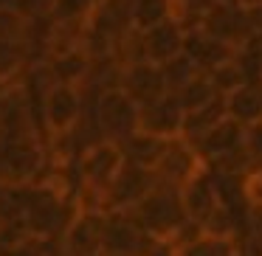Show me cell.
<instances>
[{"mask_svg":"<svg viewBox=\"0 0 262 256\" xmlns=\"http://www.w3.org/2000/svg\"><path fill=\"white\" fill-rule=\"evenodd\" d=\"M130 214L136 217V222L144 228V234L152 237L164 250L169 248L178 234L192 222L186 217L183 203H181V192H178V189H169V186H155Z\"/></svg>","mask_w":262,"mask_h":256,"instance_id":"6da1fadb","label":"cell"},{"mask_svg":"<svg viewBox=\"0 0 262 256\" xmlns=\"http://www.w3.org/2000/svg\"><path fill=\"white\" fill-rule=\"evenodd\" d=\"M51 166L48 144L42 135L17 141H0V183L6 186H34Z\"/></svg>","mask_w":262,"mask_h":256,"instance_id":"7a4b0ae2","label":"cell"},{"mask_svg":"<svg viewBox=\"0 0 262 256\" xmlns=\"http://www.w3.org/2000/svg\"><path fill=\"white\" fill-rule=\"evenodd\" d=\"M93 119H96L102 138L113 144H124L130 135L141 130V107L121 87L104 90L93 102Z\"/></svg>","mask_w":262,"mask_h":256,"instance_id":"3957f363","label":"cell"},{"mask_svg":"<svg viewBox=\"0 0 262 256\" xmlns=\"http://www.w3.org/2000/svg\"><path fill=\"white\" fill-rule=\"evenodd\" d=\"M40 130L46 138L68 135L85 119V93L76 85H54L40 104Z\"/></svg>","mask_w":262,"mask_h":256,"instance_id":"277c9868","label":"cell"},{"mask_svg":"<svg viewBox=\"0 0 262 256\" xmlns=\"http://www.w3.org/2000/svg\"><path fill=\"white\" fill-rule=\"evenodd\" d=\"M155 186H158L155 172L141 169V166L127 164V160H124L121 172L116 175V180L110 183V189H107V194H104V203L102 205H104L107 214H116V211H133Z\"/></svg>","mask_w":262,"mask_h":256,"instance_id":"5b68a950","label":"cell"},{"mask_svg":"<svg viewBox=\"0 0 262 256\" xmlns=\"http://www.w3.org/2000/svg\"><path fill=\"white\" fill-rule=\"evenodd\" d=\"M206 169V164L200 160L198 149L186 141V138H175L166 147V155L161 158L158 169H155V177H158V186H169L181 192L194 175Z\"/></svg>","mask_w":262,"mask_h":256,"instance_id":"8992f818","label":"cell"},{"mask_svg":"<svg viewBox=\"0 0 262 256\" xmlns=\"http://www.w3.org/2000/svg\"><path fill=\"white\" fill-rule=\"evenodd\" d=\"M121 90H124L138 107H149V104L161 102L164 96H169L164 71H161V65H152V62L127 65L124 76H121Z\"/></svg>","mask_w":262,"mask_h":256,"instance_id":"52a82bcc","label":"cell"},{"mask_svg":"<svg viewBox=\"0 0 262 256\" xmlns=\"http://www.w3.org/2000/svg\"><path fill=\"white\" fill-rule=\"evenodd\" d=\"M198 31L214 37L220 42H228L234 48H243L248 42V29H245V14L237 3L223 0L198 23Z\"/></svg>","mask_w":262,"mask_h":256,"instance_id":"ba28073f","label":"cell"},{"mask_svg":"<svg viewBox=\"0 0 262 256\" xmlns=\"http://www.w3.org/2000/svg\"><path fill=\"white\" fill-rule=\"evenodd\" d=\"M181 203L186 208V217L194 225L203 228L206 220L220 208V192H217V180L209 169L194 175L186 186L181 189Z\"/></svg>","mask_w":262,"mask_h":256,"instance_id":"9c48e42d","label":"cell"},{"mask_svg":"<svg viewBox=\"0 0 262 256\" xmlns=\"http://www.w3.org/2000/svg\"><path fill=\"white\" fill-rule=\"evenodd\" d=\"M144 34V51H147V62L152 65H166L169 59H175L178 54H183L186 48V26L181 20L169 17L164 23H158L155 29L141 31Z\"/></svg>","mask_w":262,"mask_h":256,"instance_id":"30bf717a","label":"cell"},{"mask_svg":"<svg viewBox=\"0 0 262 256\" xmlns=\"http://www.w3.org/2000/svg\"><path fill=\"white\" fill-rule=\"evenodd\" d=\"M183 119H186V113L172 93L149 107H141V130L155 138H164V141H175L183 135Z\"/></svg>","mask_w":262,"mask_h":256,"instance_id":"8fae6325","label":"cell"},{"mask_svg":"<svg viewBox=\"0 0 262 256\" xmlns=\"http://www.w3.org/2000/svg\"><path fill=\"white\" fill-rule=\"evenodd\" d=\"M192 147L198 149L200 160H203L206 166H211L220 158H226V155H231V152H239V149L245 147V127L237 124L234 119H226V121H220L214 130L206 132L200 141H194Z\"/></svg>","mask_w":262,"mask_h":256,"instance_id":"7c38bea8","label":"cell"},{"mask_svg":"<svg viewBox=\"0 0 262 256\" xmlns=\"http://www.w3.org/2000/svg\"><path fill=\"white\" fill-rule=\"evenodd\" d=\"M88 29L119 42L133 31V0H99L88 17Z\"/></svg>","mask_w":262,"mask_h":256,"instance_id":"4fadbf2b","label":"cell"},{"mask_svg":"<svg viewBox=\"0 0 262 256\" xmlns=\"http://www.w3.org/2000/svg\"><path fill=\"white\" fill-rule=\"evenodd\" d=\"M183 51L194 59V65H198L203 74H211V71H217L220 65L237 59L239 48L228 45V42H220V40H214V37L203 34V31L192 29L186 34V48H183Z\"/></svg>","mask_w":262,"mask_h":256,"instance_id":"5bb4252c","label":"cell"},{"mask_svg":"<svg viewBox=\"0 0 262 256\" xmlns=\"http://www.w3.org/2000/svg\"><path fill=\"white\" fill-rule=\"evenodd\" d=\"M119 147H121V152H124L127 164H136V166H141V169L155 172V169H158V164H161V158L166 155L169 141L155 138V135H149V132L138 130L136 135H130L124 144H119Z\"/></svg>","mask_w":262,"mask_h":256,"instance_id":"9a60e30c","label":"cell"},{"mask_svg":"<svg viewBox=\"0 0 262 256\" xmlns=\"http://www.w3.org/2000/svg\"><path fill=\"white\" fill-rule=\"evenodd\" d=\"M46 62H48V68H51L57 85H76V87L85 85L88 76H91V68H93V59L88 57L82 48L59 54V57H51V59H46Z\"/></svg>","mask_w":262,"mask_h":256,"instance_id":"2e32d148","label":"cell"},{"mask_svg":"<svg viewBox=\"0 0 262 256\" xmlns=\"http://www.w3.org/2000/svg\"><path fill=\"white\" fill-rule=\"evenodd\" d=\"M166 256H243V239L200 234L192 242L181 245L175 250H166Z\"/></svg>","mask_w":262,"mask_h":256,"instance_id":"e0dca14e","label":"cell"},{"mask_svg":"<svg viewBox=\"0 0 262 256\" xmlns=\"http://www.w3.org/2000/svg\"><path fill=\"white\" fill-rule=\"evenodd\" d=\"M226 110H228V119H234L243 127L259 124L262 121V87L245 85L239 90H234L231 96H226Z\"/></svg>","mask_w":262,"mask_h":256,"instance_id":"ac0fdd59","label":"cell"},{"mask_svg":"<svg viewBox=\"0 0 262 256\" xmlns=\"http://www.w3.org/2000/svg\"><path fill=\"white\" fill-rule=\"evenodd\" d=\"M228 119V110H226V96H217L211 104H206V107L194 110V113H186V119H183V135L189 144L200 141V138L206 135L209 130H214L220 121Z\"/></svg>","mask_w":262,"mask_h":256,"instance_id":"d6986e66","label":"cell"},{"mask_svg":"<svg viewBox=\"0 0 262 256\" xmlns=\"http://www.w3.org/2000/svg\"><path fill=\"white\" fill-rule=\"evenodd\" d=\"M31 65V51L26 42L0 40V85L20 82Z\"/></svg>","mask_w":262,"mask_h":256,"instance_id":"ffe728a7","label":"cell"},{"mask_svg":"<svg viewBox=\"0 0 262 256\" xmlns=\"http://www.w3.org/2000/svg\"><path fill=\"white\" fill-rule=\"evenodd\" d=\"M169 17H175L172 0H133V29L149 31Z\"/></svg>","mask_w":262,"mask_h":256,"instance_id":"44dd1931","label":"cell"},{"mask_svg":"<svg viewBox=\"0 0 262 256\" xmlns=\"http://www.w3.org/2000/svg\"><path fill=\"white\" fill-rule=\"evenodd\" d=\"M161 71H164V79H166V87H169V93L175 96V93H181L183 87L189 85V82H194L203 71L194 65V59L189 57L186 51L178 54L175 59H169L166 65H161Z\"/></svg>","mask_w":262,"mask_h":256,"instance_id":"7402d4cb","label":"cell"},{"mask_svg":"<svg viewBox=\"0 0 262 256\" xmlns=\"http://www.w3.org/2000/svg\"><path fill=\"white\" fill-rule=\"evenodd\" d=\"M220 96V93L214 90V85H211V79L206 74H200L194 82H189L186 87H183L181 93H175V99L181 102L183 113H194V110L206 107V104H211L214 99Z\"/></svg>","mask_w":262,"mask_h":256,"instance_id":"603a6c76","label":"cell"},{"mask_svg":"<svg viewBox=\"0 0 262 256\" xmlns=\"http://www.w3.org/2000/svg\"><path fill=\"white\" fill-rule=\"evenodd\" d=\"M211 79V85H214V90L220 93V96H231L234 90H239V87L251 85L248 82V74H245V68L239 65V59H231V62L220 65L217 71H211V74H206Z\"/></svg>","mask_w":262,"mask_h":256,"instance_id":"cb8c5ba5","label":"cell"},{"mask_svg":"<svg viewBox=\"0 0 262 256\" xmlns=\"http://www.w3.org/2000/svg\"><path fill=\"white\" fill-rule=\"evenodd\" d=\"M217 3H223V0H172V14L186 26V31H192Z\"/></svg>","mask_w":262,"mask_h":256,"instance_id":"d4e9b609","label":"cell"},{"mask_svg":"<svg viewBox=\"0 0 262 256\" xmlns=\"http://www.w3.org/2000/svg\"><path fill=\"white\" fill-rule=\"evenodd\" d=\"M12 9L29 23H51L57 12V0H14Z\"/></svg>","mask_w":262,"mask_h":256,"instance_id":"484cf974","label":"cell"},{"mask_svg":"<svg viewBox=\"0 0 262 256\" xmlns=\"http://www.w3.org/2000/svg\"><path fill=\"white\" fill-rule=\"evenodd\" d=\"M96 3L99 0H57L54 20L57 23H88V17L96 9Z\"/></svg>","mask_w":262,"mask_h":256,"instance_id":"4316f807","label":"cell"},{"mask_svg":"<svg viewBox=\"0 0 262 256\" xmlns=\"http://www.w3.org/2000/svg\"><path fill=\"white\" fill-rule=\"evenodd\" d=\"M29 29L31 23L23 20L12 6H0V40H17V42H26L29 37Z\"/></svg>","mask_w":262,"mask_h":256,"instance_id":"83f0119b","label":"cell"},{"mask_svg":"<svg viewBox=\"0 0 262 256\" xmlns=\"http://www.w3.org/2000/svg\"><path fill=\"white\" fill-rule=\"evenodd\" d=\"M243 242L262 248V203H248L243 217Z\"/></svg>","mask_w":262,"mask_h":256,"instance_id":"f1b7e54d","label":"cell"},{"mask_svg":"<svg viewBox=\"0 0 262 256\" xmlns=\"http://www.w3.org/2000/svg\"><path fill=\"white\" fill-rule=\"evenodd\" d=\"M245 149H248L251 169H254L251 175H256V172L262 175V121L245 127Z\"/></svg>","mask_w":262,"mask_h":256,"instance_id":"f546056e","label":"cell"},{"mask_svg":"<svg viewBox=\"0 0 262 256\" xmlns=\"http://www.w3.org/2000/svg\"><path fill=\"white\" fill-rule=\"evenodd\" d=\"M245 14V29H248V40H262V3L259 6L243 9Z\"/></svg>","mask_w":262,"mask_h":256,"instance_id":"4dcf8cb0","label":"cell"},{"mask_svg":"<svg viewBox=\"0 0 262 256\" xmlns=\"http://www.w3.org/2000/svg\"><path fill=\"white\" fill-rule=\"evenodd\" d=\"M245 194H248V203H262V175H248L245 180Z\"/></svg>","mask_w":262,"mask_h":256,"instance_id":"1f68e13d","label":"cell"},{"mask_svg":"<svg viewBox=\"0 0 262 256\" xmlns=\"http://www.w3.org/2000/svg\"><path fill=\"white\" fill-rule=\"evenodd\" d=\"M234 3H237L239 9H251V6H259L262 0H234Z\"/></svg>","mask_w":262,"mask_h":256,"instance_id":"d6a6232c","label":"cell"},{"mask_svg":"<svg viewBox=\"0 0 262 256\" xmlns=\"http://www.w3.org/2000/svg\"><path fill=\"white\" fill-rule=\"evenodd\" d=\"M259 87H262V82H259Z\"/></svg>","mask_w":262,"mask_h":256,"instance_id":"836d02e7","label":"cell"}]
</instances>
